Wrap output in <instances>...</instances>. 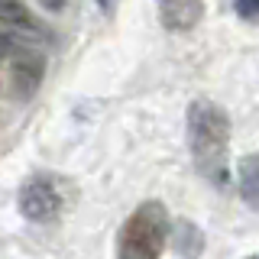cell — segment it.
I'll return each mask as SVG.
<instances>
[{
	"instance_id": "ba28073f",
	"label": "cell",
	"mask_w": 259,
	"mask_h": 259,
	"mask_svg": "<svg viewBox=\"0 0 259 259\" xmlns=\"http://www.w3.org/2000/svg\"><path fill=\"white\" fill-rule=\"evenodd\" d=\"M233 10H237L240 20L259 23V0H233Z\"/></svg>"
},
{
	"instance_id": "8992f818",
	"label": "cell",
	"mask_w": 259,
	"mask_h": 259,
	"mask_svg": "<svg viewBox=\"0 0 259 259\" xmlns=\"http://www.w3.org/2000/svg\"><path fill=\"white\" fill-rule=\"evenodd\" d=\"M237 182H240V198L246 201L249 207L259 210V152H249V156L240 159Z\"/></svg>"
},
{
	"instance_id": "30bf717a",
	"label": "cell",
	"mask_w": 259,
	"mask_h": 259,
	"mask_svg": "<svg viewBox=\"0 0 259 259\" xmlns=\"http://www.w3.org/2000/svg\"><path fill=\"white\" fill-rule=\"evenodd\" d=\"M97 7H101L104 16H113V10H117V0H97Z\"/></svg>"
},
{
	"instance_id": "52a82bcc",
	"label": "cell",
	"mask_w": 259,
	"mask_h": 259,
	"mask_svg": "<svg viewBox=\"0 0 259 259\" xmlns=\"http://www.w3.org/2000/svg\"><path fill=\"white\" fill-rule=\"evenodd\" d=\"M0 23L10 29H32V13L26 10L23 0H0Z\"/></svg>"
},
{
	"instance_id": "6da1fadb",
	"label": "cell",
	"mask_w": 259,
	"mask_h": 259,
	"mask_svg": "<svg viewBox=\"0 0 259 259\" xmlns=\"http://www.w3.org/2000/svg\"><path fill=\"white\" fill-rule=\"evenodd\" d=\"M227 146H230V117L214 101H191L188 107V149L198 172L214 185L227 182Z\"/></svg>"
},
{
	"instance_id": "277c9868",
	"label": "cell",
	"mask_w": 259,
	"mask_h": 259,
	"mask_svg": "<svg viewBox=\"0 0 259 259\" xmlns=\"http://www.w3.org/2000/svg\"><path fill=\"white\" fill-rule=\"evenodd\" d=\"M159 4V20L165 29L188 32L198 26V20L204 16V4L201 0H156Z\"/></svg>"
},
{
	"instance_id": "9c48e42d",
	"label": "cell",
	"mask_w": 259,
	"mask_h": 259,
	"mask_svg": "<svg viewBox=\"0 0 259 259\" xmlns=\"http://www.w3.org/2000/svg\"><path fill=\"white\" fill-rule=\"evenodd\" d=\"M13 52H16V39L4 32V36H0V59H7V55H13Z\"/></svg>"
},
{
	"instance_id": "7a4b0ae2",
	"label": "cell",
	"mask_w": 259,
	"mask_h": 259,
	"mask_svg": "<svg viewBox=\"0 0 259 259\" xmlns=\"http://www.w3.org/2000/svg\"><path fill=\"white\" fill-rule=\"evenodd\" d=\"M168 233H172V221H168L165 204L162 201H143L126 217L117 249L126 259H156L165 249Z\"/></svg>"
},
{
	"instance_id": "5b68a950",
	"label": "cell",
	"mask_w": 259,
	"mask_h": 259,
	"mask_svg": "<svg viewBox=\"0 0 259 259\" xmlns=\"http://www.w3.org/2000/svg\"><path fill=\"white\" fill-rule=\"evenodd\" d=\"M42 71H46L42 55H36V52L16 55V62H13V68H10L13 94L16 97H32V94H36V88L42 84Z\"/></svg>"
},
{
	"instance_id": "3957f363",
	"label": "cell",
	"mask_w": 259,
	"mask_h": 259,
	"mask_svg": "<svg viewBox=\"0 0 259 259\" xmlns=\"http://www.w3.org/2000/svg\"><path fill=\"white\" fill-rule=\"evenodd\" d=\"M62 210V194L49 178H29L20 188V214L32 224H49Z\"/></svg>"
}]
</instances>
